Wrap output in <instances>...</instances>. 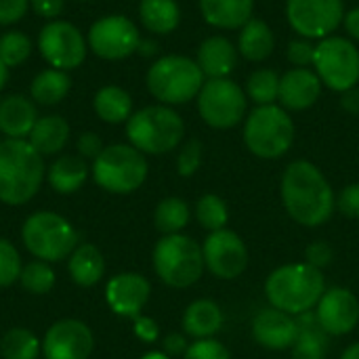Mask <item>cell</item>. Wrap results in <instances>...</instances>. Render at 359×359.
<instances>
[{"instance_id":"obj_46","label":"cell","mask_w":359,"mask_h":359,"mask_svg":"<svg viewBox=\"0 0 359 359\" xmlns=\"http://www.w3.org/2000/svg\"><path fill=\"white\" fill-rule=\"evenodd\" d=\"M133 332L139 341L151 345L160 339V326L154 318H147V316H137L133 320Z\"/></svg>"},{"instance_id":"obj_54","label":"cell","mask_w":359,"mask_h":359,"mask_svg":"<svg viewBox=\"0 0 359 359\" xmlns=\"http://www.w3.org/2000/svg\"><path fill=\"white\" fill-rule=\"evenodd\" d=\"M6 82H8V67L0 61V93L4 90Z\"/></svg>"},{"instance_id":"obj_40","label":"cell","mask_w":359,"mask_h":359,"mask_svg":"<svg viewBox=\"0 0 359 359\" xmlns=\"http://www.w3.org/2000/svg\"><path fill=\"white\" fill-rule=\"evenodd\" d=\"M202 158H204V145H202V141L200 139H189L181 147V151L177 156V172L181 177H185V179L194 177L200 170V166H202Z\"/></svg>"},{"instance_id":"obj_53","label":"cell","mask_w":359,"mask_h":359,"mask_svg":"<svg viewBox=\"0 0 359 359\" xmlns=\"http://www.w3.org/2000/svg\"><path fill=\"white\" fill-rule=\"evenodd\" d=\"M341 359H359V343H353V345H349L345 351H343V355Z\"/></svg>"},{"instance_id":"obj_51","label":"cell","mask_w":359,"mask_h":359,"mask_svg":"<svg viewBox=\"0 0 359 359\" xmlns=\"http://www.w3.org/2000/svg\"><path fill=\"white\" fill-rule=\"evenodd\" d=\"M343 25H345V32L351 40L359 42V6L351 8L345 13V19H343Z\"/></svg>"},{"instance_id":"obj_29","label":"cell","mask_w":359,"mask_h":359,"mask_svg":"<svg viewBox=\"0 0 359 359\" xmlns=\"http://www.w3.org/2000/svg\"><path fill=\"white\" fill-rule=\"evenodd\" d=\"M69 139V124L63 116H42L36 120L27 141L32 143V147L42 156H57L63 151L65 143Z\"/></svg>"},{"instance_id":"obj_56","label":"cell","mask_w":359,"mask_h":359,"mask_svg":"<svg viewBox=\"0 0 359 359\" xmlns=\"http://www.w3.org/2000/svg\"><path fill=\"white\" fill-rule=\"evenodd\" d=\"M80 2H86V0H80Z\"/></svg>"},{"instance_id":"obj_45","label":"cell","mask_w":359,"mask_h":359,"mask_svg":"<svg viewBox=\"0 0 359 359\" xmlns=\"http://www.w3.org/2000/svg\"><path fill=\"white\" fill-rule=\"evenodd\" d=\"M29 0H0V25H13L25 17Z\"/></svg>"},{"instance_id":"obj_9","label":"cell","mask_w":359,"mask_h":359,"mask_svg":"<svg viewBox=\"0 0 359 359\" xmlns=\"http://www.w3.org/2000/svg\"><path fill=\"white\" fill-rule=\"evenodd\" d=\"M21 240L27 252L44 263H59L67 259L80 244L76 227L65 217L50 210L29 215L21 227Z\"/></svg>"},{"instance_id":"obj_43","label":"cell","mask_w":359,"mask_h":359,"mask_svg":"<svg viewBox=\"0 0 359 359\" xmlns=\"http://www.w3.org/2000/svg\"><path fill=\"white\" fill-rule=\"evenodd\" d=\"M334 261V248L324 242V240H318V242H311L307 248H305V263L324 271L326 267H330Z\"/></svg>"},{"instance_id":"obj_17","label":"cell","mask_w":359,"mask_h":359,"mask_svg":"<svg viewBox=\"0 0 359 359\" xmlns=\"http://www.w3.org/2000/svg\"><path fill=\"white\" fill-rule=\"evenodd\" d=\"M313 311L328 337L351 334L359 324V299L343 286L328 288Z\"/></svg>"},{"instance_id":"obj_35","label":"cell","mask_w":359,"mask_h":359,"mask_svg":"<svg viewBox=\"0 0 359 359\" xmlns=\"http://www.w3.org/2000/svg\"><path fill=\"white\" fill-rule=\"evenodd\" d=\"M280 74L269 67L255 69L246 80V97L257 105H271L278 101L280 95Z\"/></svg>"},{"instance_id":"obj_10","label":"cell","mask_w":359,"mask_h":359,"mask_svg":"<svg viewBox=\"0 0 359 359\" xmlns=\"http://www.w3.org/2000/svg\"><path fill=\"white\" fill-rule=\"evenodd\" d=\"M313 72L322 84L334 93H345L359 84V48L351 38L328 36L316 44Z\"/></svg>"},{"instance_id":"obj_30","label":"cell","mask_w":359,"mask_h":359,"mask_svg":"<svg viewBox=\"0 0 359 359\" xmlns=\"http://www.w3.org/2000/svg\"><path fill=\"white\" fill-rule=\"evenodd\" d=\"M93 109L105 124H126L133 116V97L126 88L107 84L95 93Z\"/></svg>"},{"instance_id":"obj_41","label":"cell","mask_w":359,"mask_h":359,"mask_svg":"<svg viewBox=\"0 0 359 359\" xmlns=\"http://www.w3.org/2000/svg\"><path fill=\"white\" fill-rule=\"evenodd\" d=\"M183 359H231V353L217 339H200L189 343Z\"/></svg>"},{"instance_id":"obj_20","label":"cell","mask_w":359,"mask_h":359,"mask_svg":"<svg viewBox=\"0 0 359 359\" xmlns=\"http://www.w3.org/2000/svg\"><path fill=\"white\" fill-rule=\"evenodd\" d=\"M324 84L320 76L309 67H290L280 78L278 103L286 111H305L318 103L322 97Z\"/></svg>"},{"instance_id":"obj_11","label":"cell","mask_w":359,"mask_h":359,"mask_svg":"<svg viewBox=\"0 0 359 359\" xmlns=\"http://www.w3.org/2000/svg\"><path fill=\"white\" fill-rule=\"evenodd\" d=\"M198 114L210 128L229 130L246 118L248 97L231 78H210L196 97Z\"/></svg>"},{"instance_id":"obj_31","label":"cell","mask_w":359,"mask_h":359,"mask_svg":"<svg viewBox=\"0 0 359 359\" xmlns=\"http://www.w3.org/2000/svg\"><path fill=\"white\" fill-rule=\"evenodd\" d=\"M139 19L151 34H172L181 23V6L177 0H141Z\"/></svg>"},{"instance_id":"obj_1","label":"cell","mask_w":359,"mask_h":359,"mask_svg":"<svg viewBox=\"0 0 359 359\" xmlns=\"http://www.w3.org/2000/svg\"><path fill=\"white\" fill-rule=\"evenodd\" d=\"M280 194L288 217L303 227H320L337 210L332 185L309 160H294L286 166Z\"/></svg>"},{"instance_id":"obj_7","label":"cell","mask_w":359,"mask_h":359,"mask_svg":"<svg viewBox=\"0 0 359 359\" xmlns=\"http://www.w3.org/2000/svg\"><path fill=\"white\" fill-rule=\"evenodd\" d=\"M90 175L93 181L107 194L128 196L145 183L149 164L145 154L130 143H114L103 147V151L93 160Z\"/></svg>"},{"instance_id":"obj_55","label":"cell","mask_w":359,"mask_h":359,"mask_svg":"<svg viewBox=\"0 0 359 359\" xmlns=\"http://www.w3.org/2000/svg\"><path fill=\"white\" fill-rule=\"evenodd\" d=\"M141 359H172V358H168L164 351H149V353H145Z\"/></svg>"},{"instance_id":"obj_14","label":"cell","mask_w":359,"mask_h":359,"mask_svg":"<svg viewBox=\"0 0 359 359\" xmlns=\"http://www.w3.org/2000/svg\"><path fill=\"white\" fill-rule=\"evenodd\" d=\"M288 25L307 40L332 36L345 19L343 0H286Z\"/></svg>"},{"instance_id":"obj_6","label":"cell","mask_w":359,"mask_h":359,"mask_svg":"<svg viewBox=\"0 0 359 359\" xmlns=\"http://www.w3.org/2000/svg\"><path fill=\"white\" fill-rule=\"evenodd\" d=\"M185 137L183 118L168 105H147L126 122V139L145 156H162L181 145Z\"/></svg>"},{"instance_id":"obj_13","label":"cell","mask_w":359,"mask_h":359,"mask_svg":"<svg viewBox=\"0 0 359 359\" xmlns=\"http://www.w3.org/2000/svg\"><path fill=\"white\" fill-rule=\"evenodd\" d=\"M88 50L105 61H120L137 53L141 34L126 15H105L97 19L86 34Z\"/></svg>"},{"instance_id":"obj_5","label":"cell","mask_w":359,"mask_h":359,"mask_svg":"<svg viewBox=\"0 0 359 359\" xmlns=\"http://www.w3.org/2000/svg\"><path fill=\"white\" fill-rule=\"evenodd\" d=\"M206 82L196 59L185 55H164L156 59L145 76L147 90L158 103L175 107L198 97Z\"/></svg>"},{"instance_id":"obj_24","label":"cell","mask_w":359,"mask_h":359,"mask_svg":"<svg viewBox=\"0 0 359 359\" xmlns=\"http://www.w3.org/2000/svg\"><path fill=\"white\" fill-rule=\"evenodd\" d=\"M257 0H200L202 19L217 29H240L255 15Z\"/></svg>"},{"instance_id":"obj_48","label":"cell","mask_w":359,"mask_h":359,"mask_svg":"<svg viewBox=\"0 0 359 359\" xmlns=\"http://www.w3.org/2000/svg\"><path fill=\"white\" fill-rule=\"evenodd\" d=\"M29 6L34 8V13L38 17L48 19V21H55L63 13L65 0H29Z\"/></svg>"},{"instance_id":"obj_19","label":"cell","mask_w":359,"mask_h":359,"mask_svg":"<svg viewBox=\"0 0 359 359\" xmlns=\"http://www.w3.org/2000/svg\"><path fill=\"white\" fill-rule=\"evenodd\" d=\"M252 339L257 345H261L263 349L269 351H286L292 349L299 328H297V318L280 311L276 307H265L261 309L250 326Z\"/></svg>"},{"instance_id":"obj_21","label":"cell","mask_w":359,"mask_h":359,"mask_svg":"<svg viewBox=\"0 0 359 359\" xmlns=\"http://www.w3.org/2000/svg\"><path fill=\"white\" fill-rule=\"evenodd\" d=\"M238 57H240L238 46L229 38L215 34L202 40L196 61L202 74L206 76V80H210V78H229V74L238 65Z\"/></svg>"},{"instance_id":"obj_47","label":"cell","mask_w":359,"mask_h":359,"mask_svg":"<svg viewBox=\"0 0 359 359\" xmlns=\"http://www.w3.org/2000/svg\"><path fill=\"white\" fill-rule=\"evenodd\" d=\"M76 149L78 156H82L84 160H95L103 151V141L95 133H82L76 141Z\"/></svg>"},{"instance_id":"obj_52","label":"cell","mask_w":359,"mask_h":359,"mask_svg":"<svg viewBox=\"0 0 359 359\" xmlns=\"http://www.w3.org/2000/svg\"><path fill=\"white\" fill-rule=\"evenodd\" d=\"M137 53H139V55H143V57H154V55L158 53V44H156L154 40H143V38H141Z\"/></svg>"},{"instance_id":"obj_3","label":"cell","mask_w":359,"mask_h":359,"mask_svg":"<svg viewBox=\"0 0 359 359\" xmlns=\"http://www.w3.org/2000/svg\"><path fill=\"white\" fill-rule=\"evenodd\" d=\"M326 292V278L307 263H288L273 269L265 280V297L271 307L290 316L313 311Z\"/></svg>"},{"instance_id":"obj_26","label":"cell","mask_w":359,"mask_h":359,"mask_svg":"<svg viewBox=\"0 0 359 359\" xmlns=\"http://www.w3.org/2000/svg\"><path fill=\"white\" fill-rule=\"evenodd\" d=\"M297 318V341L292 345V359H326L330 337L320 326L316 311H307Z\"/></svg>"},{"instance_id":"obj_12","label":"cell","mask_w":359,"mask_h":359,"mask_svg":"<svg viewBox=\"0 0 359 359\" xmlns=\"http://www.w3.org/2000/svg\"><path fill=\"white\" fill-rule=\"evenodd\" d=\"M38 50L50 67L72 72L84 63L88 55V42L72 21L55 19L40 29Z\"/></svg>"},{"instance_id":"obj_36","label":"cell","mask_w":359,"mask_h":359,"mask_svg":"<svg viewBox=\"0 0 359 359\" xmlns=\"http://www.w3.org/2000/svg\"><path fill=\"white\" fill-rule=\"evenodd\" d=\"M194 215H196V221L200 223V227H204L208 233L225 229L229 223V206L217 194H204L196 202Z\"/></svg>"},{"instance_id":"obj_38","label":"cell","mask_w":359,"mask_h":359,"mask_svg":"<svg viewBox=\"0 0 359 359\" xmlns=\"http://www.w3.org/2000/svg\"><path fill=\"white\" fill-rule=\"evenodd\" d=\"M32 55V40L27 34L17 32V29H8L0 36V61L13 69L23 65Z\"/></svg>"},{"instance_id":"obj_25","label":"cell","mask_w":359,"mask_h":359,"mask_svg":"<svg viewBox=\"0 0 359 359\" xmlns=\"http://www.w3.org/2000/svg\"><path fill=\"white\" fill-rule=\"evenodd\" d=\"M88 175H90V166L86 164L82 156L63 154L48 166L46 179L53 191L61 196H69V194H76L86 183Z\"/></svg>"},{"instance_id":"obj_22","label":"cell","mask_w":359,"mask_h":359,"mask_svg":"<svg viewBox=\"0 0 359 359\" xmlns=\"http://www.w3.org/2000/svg\"><path fill=\"white\" fill-rule=\"evenodd\" d=\"M181 324H183V334H187L194 341L215 339V334H219L225 324V313L221 305L215 303L212 299H198L187 305Z\"/></svg>"},{"instance_id":"obj_33","label":"cell","mask_w":359,"mask_h":359,"mask_svg":"<svg viewBox=\"0 0 359 359\" xmlns=\"http://www.w3.org/2000/svg\"><path fill=\"white\" fill-rule=\"evenodd\" d=\"M191 219V208L185 200L181 198H164L162 202H158L156 210H154V225L162 236H172V233H181Z\"/></svg>"},{"instance_id":"obj_39","label":"cell","mask_w":359,"mask_h":359,"mask_svg":"<svg viewBox=\"0 0 359 359\" xmlns=\"http://www.w3.org/2000/svg\"><path fill=\"white\" fill-rule=\"evenodd\" d=\"M23 263L19 250L6 238H0V288H8L19 282Z\"/></svg>"},{"instance_id":"obj_16","label":"cell","mask_w":359,"mask_h":359,"mask_svg":"<svg viewBox=\"0 0 359 359\" xmlns=\"http://www.w3.org/2000/svg\"><path fill=\"white\" fill-rule=\"evenodd\" d=\"M93 349V330L74 318L55 322L42 339V355L46 359H88Z\"/></svg>"},{"instance_id":"obj_2","label":"cell","mask_w":359,"mask_h":359,"mask_svg":"<svg viewBox=\"0 0 359 359\" xmlns=\"http://www.w3.org/2000/svg\"><path fill=\"white\" fill-rule=\"evenodd\" d=\"M46 177L44 158L27 139L0 141V202L6 206L27 204Z\"/></svg>"},{"instance_id":"obj_50","label":"cell","mask_w":359,"mask_h":359,"mask_svg":"<svg viewBox=\"0 0 359 359\" xmlns=\"http://www.w3.org/2000/svg\"><path fill=\"white\" fill-rule=\"evenodd\" d=\"M341 107L351 116H359V86L341 93Z\"/></svg>"},{"instance_id":"obj_42","label":"cell","mask_w":359,"mask_h":359,"mask_svg":"<svg viewBox=\"0 0 359 359\" xmlns=\"http://www.w3.org/2000/svg\"><path fill=\"white\" fill-rule=\"evenodd\" d=\"M286 59L292 63V67H309L316 59V44L307 38L290 40L286 46Z\"/></svg>"},{"instance_id":"obj_34","label":"cell","mask_w":359,"mask_h":359,"mask_svg":"<svg viewBox=\"0 0 359 359\" xmlns=\"http://www.w3.org/2000/svg\"><path fill=\"white\" fill-rule=\"evenodd\" d=\"M42 353V341L27 328H11L0 339L2 359H38Z\"/></svg>"},{"instance_id":"obj_4","label":"cell","mask_w":359,"mask_h":359,"mask_svg":"<svg viewBox=\"0 0 359 359\" xmlns=\"http://www.w3.org/2000/svg\"><path fill=\"white\" fill-rule=\"evenodd\" d=\"M294 122L282 105H257L244 118L242 139L246 149L261 160H278L294 145Z\"/></svg>"},{"instance_id":"obj_23","label":"cell","mask_w":359,"mask_h":359,"mask_svg":"<svg viewBox=\"0 0 359 359\" xmlns=\"http://www.w3.org/2000/svg\"><path fill=\"white\" fill-rule=\"evenodd\" d=\"M38 111L32 99L23 95H8L0 99V133L6 139H27Z\"/></svg>"},{"instance_id":"obj_49","label":"cell","mask_w":359,"mask_h":359,"mask_svg":"<svg viewBox=\"0 0 359 359\" xmlns=\"http://www.w3.org/2000/svg\"><path fill=\"white\" fill-rule=\"evenodd\" d=\"M189 349V341H187V334H179V332H170L168 337H164L162 341V351L168 355V358H179V355H185V351Z\"/></svg>"},{"instance_id":"obj_28","label":"cell","mask_w":359,"mask_h":359,"mask_svg":"<svg viewBox=\"0 0 359 359\" xmlns=\"http://www.w3.org/2000/svg\"><path fill=\"white\" fill-rule=\"evenodd\" d=\"M276 48V34L267 21L252 17L248 23L240 27L238 36V53L252 63H261L271 57Z\"/></svg>"},{"instance_id":"obj_37","label":"cell","mask_w":359,"mask_h":359,"mask_svg":"<svg viewBox=\"0 0 359 359\" xmlns=\"http://www.w3.org/2000/svg\"><path fill=\"white\" fill-rule=\"evenodd\" d=\"M19 284L25 292L42 297L46 292L53 290L55 286V271L50 267V263L44 261H29L27 265H23L21 276H19Z\"/></svg>"},{"instance_id":"obj_27","label":"cell","mask_w":359,"mask_h":359,"mask_svg":"<svg viewBox=\"0 0 359 359\" xmlns=\"http://www.w3.org/2000/svg\"><path fill=\"white\" fill-rule=\"evenodd\" d=\"M67 273L74 284L90 288L101 282L105 273V259L95 244L80 242L67 257Z\"/></svg>"},{"instance_id":"obj_15","label":"cell","mask_w":359,"mask_h":359,"mask_svg":"<svg viewBox=\"0 0 359 359\" xmlns=\"http://www.w3.org/2000/svg\"><path fill=\"white\" fill-rule=\"evenodd\" d=\"M204 265L217 280H238L248 267V248L240 233L233 229H219L206 236L202 244Z\"/></svg>"},{"instance_id":"obj_32","label":"cell","mask_w":359,"mask_h":359,"mask_svg":"<svg viewBox=\"0 0 359 359\" xmlns=\"http://www.w3.org/2000/svg\"><path fill=\"white\" fill-rule=\"evenodd\" d=\"M69 88H72V78L67 76V72L48 67L36 74L29 86V95L34 103L50 107V105H59L69 95Z\"/></svg>"},{"instance_id":"obj_8","label":"cell","mask_w":359,"mask_h":359,"mask_svg":"<svg viewBox=\"0 0 359 359\" xmlns=\"http://www.w3.org/2000/svg\"><path fill=\"white\" fill-rule=\"evenodd\" d=\"M156 276L170 288H189L206 271L202 244L185 233L162 236L151 255Z\"/></svg>"},{"instance_id":"obj_44","label":"cell","mask_w":359,"mask_h":359,"mask_svg":"<svg viewBox=\"0 0 359 359\" xmlns=\"http://www.w3.org/2000/svg\"><path fill=\"white\" fill-rule=\"evenodd\" d=\"M337 208L349 219H359V183H349L339 191Z\"/></svg>"},{"instance_id":"obj_18","label":"cell","mask_w":359,"mask_h":359,"mask_svg":"<svg viewBox=\"0 0 359 359\" xmlns=\"http://www.w3.org/2000/svg\"><path fill=\"white\" fill-rule=\"evenodd\" d=\"M149 297H151V284L145 276L137 271L118 273L105 286L107 307L120 318L135 320L137 316H141V311L149 303Z\"/></svg>"}]
</instances>
